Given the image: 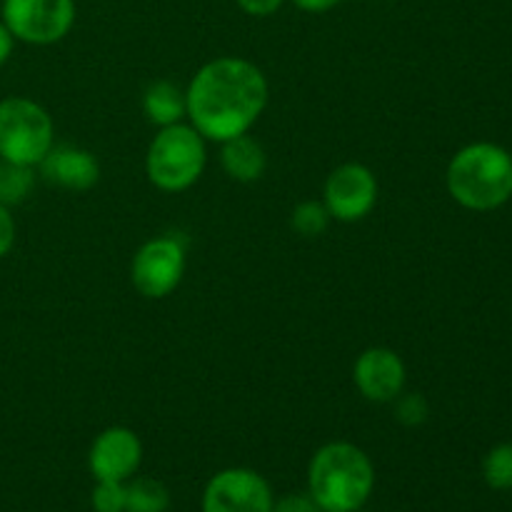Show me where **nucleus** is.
Returning <instances> with one entry per match:
<instances>
[{
    "label": "nucleus",
    "instance_id": "obj_9",
    "mask_svg": "<svg viewBox=\"0 0 512 512\" xmlns=\"http://www.w3.org/2000/svg\"><path fill=\"white\" fill-rule=\"evenodd\" d=\"M273 505L268 480L250 468L220 470L203 493V512H273Z\"/></svg>",
    "mask_w": 512,
    "mask_h": 512
},
{
    "label": "nucleus",
    "instance_id": "obj_14",
    "mask_svg": "<svg viewBox=\"0 0 512 512\" xmlns=\"http://www.w3.org/2000/svg\"><path fill=\"white\" fill-rule=\"evenodd\" d=\"M143 113L158 128L183 123V118H188V110H185V90H180L170 80H155L143 93Z\"/></svg>",
    "mask_w": 512,
    "mask_h": 512
},
{
    "label": "nucleus",
    "instance_id": "obj_11",
    "mask_svg": "<svg viewBox=\"0 0 512 512\" xmlns=\"http://www.w3.org/2000/svg\"><path fill=\"white\" fill-rule=\"evenodd\" d=\"M140 460H143V443L135 430L113 425L105 428L90 445L88 468L95 480L128 483L138 473Z\"/></svg>",
    "mask_w": 512,
    "mask_h": 512
},
{
    "label": "nucleus",
    "instance_id": "obj_18",
    "mask_svg": "<svg viewBox=\"0 0 512 512\" xmlns=\"http://www.w3.org/2000/svg\"><path fill=\"white\" fill-rule=\"evenodd\" d=\"M483 475L493 490H512V443L490 450L483 463Z\"/></svg>",
    "mask_w": 512,
    "mask_h": 512
},
{
    "label": "nucleus",
    "instance_id": "obj_2",
    "mask_svg": "<svg viewBox=\"0 0 512 512\" xmlns=\"http://www.w3.org/2000/svg\"><path fill=\"white\" fill-rule=\"evenodd\" d=\"M375 490V465L345 440L325 443L308 465V495L323 512H358Z\"/></svg>",
    "mask_w": 512,
    "mask_h": 512
},
{
    "label": "nucleus",
    "instance_id": "obj_24",
    "mask_svg": "<svg viewBox=\"0 0 512 512\" xmlns=\"http://www.w3.org/2000/svg\"><path fill=\"white\" fill-rule=\"evenodd\" d=\"M338 3L340 0H293L295 8L305 10V13H328Z\"/></svg>",
    "mask_w": 512,
    "mask_h": 512
},
{
    "label": "nucleus",
    "instance_id": "obj_7",
    "mask_svg": "<svg viewBox=\"0 0 512 512\" xmlns=\"http://www.w3.org/2000/svg\"><path fill=\"white\" fill-rule=\"evenodd\" d=\"M185 275V240L178 235H160L145 240L130 263V280L148 300H163L178 290Z\"/></svg>",
    "mask_w": 512,
    "mask_h": 512
},
{
    "label": "nucleus",
    "instance_id": "obj_3",
    "mask_svg": "<svg viewBox=\"0 0 512 512\" xmlns=\"http://www.w3.org/2000/svg\"><path fill=\"white\" fill-rule=\"evenodd\" d=\"M448 193L468 210H495L512 195V158L495 143H473L453 155L445 173Z\"/></svg>",
    "mask_w": 512,
    "mask_h": 512
},
{
    "label": "nucleus",
    "instance_id": "obj_25",
    "mask_svg": "<svg viewBox=\"0 0 512 512\" xmlns=\"http://www.w3.org/2000/svg\"><path fill=\"white\" fill-rule=\"evenodd\" d=\"M13 48H15L13 33H10V30L5 28L3 20H0V68H3V65L10 60V55H13Z\"/></svg>",
    "mask_w": 512,
    "mask_h": 512
},
{
    "label": "nucleus",
    "instance_id": "obj_1",
    "mask_svg": "<svg viewBox=\"0 0 512 512\" xmlns=\"http://www.w3.org/2000/svg\"><path fill=\"white\" fill-rule=\"evenodd\" d=\"M270 85L263 70L245 58L223 55L205 63L185 90L190 125L205 140L225 143L250 133L268 108Z\"/></svg>",
    "mask_w": 512,
    "mask_h": 512
},
{
    "label": "nucleus",
    "instance_id": "obj_10",
    "mask_svg": "<svg viewBox=\"0 0 512 512\" xmlns=\"http://www.w3.org/2000/svg\"><path fill=\"white\" fill-rule=\"evenodd\" d=\"M405 380H408V370L393 348L375 345L355 358L353 383L368 403H395V398L405 390Z\"/></svg>",
    "mask_w": 512,
    "mask_h": 512
},
{
    "label": "nucleus",
    "instance_id": "obj_16",
    "mask_svg": "<svg viewBox=\"0 0 512 512\" xmlns=\"http://www.w3.org/2000/svg\"><path fill=\"white\" fill-rule=\"evenodd\" d=\"M35 188V168L0 160V205H20Z\"/></svg>",
    "mask_w": 512,
    "mask_h": 512
},
{
    "label": "nucleus",
    "instance_id": "obj_6",
    "mask_svg": "<svg viewBox=\"0 0 512 512\" xmlns=\"http://www.w3.org/2000/svg\"><path fill=\"white\" fill-rule=\"evenodd\" d=\"M0 20L20 43L53 45L75 25V0H3Z\"/></svg>",
    "mask_w": 512,
    "mask_h": 512
},
{
    "label": "nucleus",
    "instance_id": "obj_5",
    "mask_svg": "<svg viewBox=\"0 0 512 512\" xmlns=\"http://www.w3.org/2000/svg\"><path fill=\"white\" fill-rule=\"evenodd\" d=\"M55 145V123L48 110L23 95L0 100V160L38 168Z\"/></svg>",
    "mask_w": 512,
    "mask_h": 512
},
{
    "label": "nucleus",
    "instance_id": "obj_17",
    "mask_svg": "<svg viewBox=\"0 0 512 512\" xmlns=\"http://www.w3.org/2000/svg\"><path fill=\"white\" fill-rule=\"evenodd\" d=\"M330 220L323 200H303L290 213V228L303 238H320L330 228Z\"/></svg>",
    "mask_w": 512,
    "mask_h": 512
},
{
    "label": "nucleus",
    "instance_id": "obj_8",
    "mask_svg": "<svg viewBox=\"0 0 512 512\" xmlns=\"http://www.w3.org/2000/svg\"><path fill=\"white\" fill-rule=\"evenodd\" d=\"M378 178L363 163H343L325 178L323 203L338 223L365 220L378 205Z\"/></svg>",
    "mask_w": 512,
    "mask_h": 512
},
{
    "label": "nucleus",
    "instance_id": "obj_13",
    "mask_svg": "<svg viewBox=\"0 0 512 512\" xmlns=\"http://www.w3.org/2000/svg\"><path fill=\"white\" fill-rule=\"evenodd\" d=\"M220 145H223L220 148V165L228 173V178H233L235 183H255V180L263 178L265 168H268V155L258 140L245 133Z\"/></svg>",
    "mask_w": 512,
    "mask_h": 512
},
{
    "label": "nucleus",
    "instance_id": "obj_15",
    "mask_svg": "<svg viewBox=\"0 0 512 512\" xmlns=\"http://www.w3.org/2000/svg\"><path fill=\"white\" fill-rule=\"evenodd\" d=\"M170 493L160 480L135 478L125 483V512H165Z\"/></svg>",
    "mask_w": 512,
    "mask_h": 512
},
{
    "label": "nucleus",
    "instance_id": "obj_4",
    "mask_svg": "<svg viewBox=\"0 0 512 512\" xmlns=\"http://www.w3.org/2000/svg\"><path fill=\"white\" fill-rule=\"evenodd\" d=\"M208 163L205 138L193 125L175 123L160 128L145 153V175L163 193L193 188Z\"/></svg>",
    "mask_w": 512,
    "mask_h": 512
},
{
    "label": "nucleus",
    "instance_id": "obj_19",
    "mask_svg": "<svg viewBox=\"0 0 512 512\" xmlns=\"http://www.w3.org/2000/svg\"><path fill=\"white\" fill-rule=\"evenodd\" d=\"M428 415L430 405L420 393H400L395 398V418L405 428H418V425H423L428 420Z\"/></svg>",
    "mask_w": 512,
    "mask_h": 512
},
{
    "label": "nucleus",
    "instance_id": "obj_22",
    "mask_svg": "<svg viewBox=\"0 0 512 512\" xmlns=\"http://www.w3.org/2000/svg\"><path fill=\"white\" fill-rule=\"evenodd\" d=\"M15 233H18V228H15L13 213H10V208L0 205V260L13 250Z\"/></svg>",
    "mask_w": 512,
    "mask_h": 512
},
{
    "label": "nucleus",
    "instance_id": "obj_12",
    "mask_svg": "<svg viewBox=\"0 0 512 512\" xmlns=\"http://www.w3.org/2000/svg\"><path fill=\"white\" fill-rule=\"evenodd\" d=\"M38 168L50 185L75 190V193L90 190L100 180L98 158L78 145H53Z\"/></svg>",
    "mask_w": 512,
    "mask_h": 512
},
{
    "label": "nucleus",
    "instance_id": "obj_23",
    "mask_svg": "<svg viewBox=\"0 0 512 512\" xmlns=\"http://www.w3.org/2000/svg\"><path fill=\"white\" fill-rule=\"evenodd\" d=\"M235 3H238V8L243 10V13L255 15V18H268L275 10H280V5H283L285 0H235Z\"/></svg>",
    "mask_w": 512,
    "mask_h": 512
},
{
    "label": "nucleus",
    "instance_id": "obj_26",
    "mask_svg": "<svg viewBox=\"0 0 512 512\" xmlns=\"http://www.w3.org/2000/svg\"><path fill=\"white\" fill-rule=\"evenodd\" d=\"M0 3H3V0H0Z\"/></svg>",
    "mask_w": 512,
    "mask_h": 512
},
{
    "label": "nucleus",
    "instance_id": "obj_20",
    "mask_svg": "<svg viewBox=\"0 0 512 512\" xmlns=\"http://www.w3.org/2000/svg\"><path fill=\"white\" fill-rule=\"evenodd\" d=\"M95 512H125V483L98 480L93 490Z\"/></svg>",
    "mask_w": 512,
    "mask_h": 512
},
{
    "label": "nucleus",
    "instance_id": "obj_21",
    "mask_svg": "<svg viewBox=\"0 0 512 512\" xmlns=\"http://www.w3.org/2000/svg\"><path fill=\"white\" fill-rule=\"evenodd\" d=\"M273 512H323L308 493H290L273 505Z\"/></svg>",
    "mask_w": 512,
    "mask_h": 512
}]
</instances>
